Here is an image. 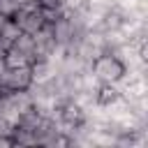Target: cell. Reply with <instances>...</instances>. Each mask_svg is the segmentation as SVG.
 <instances>
[{"label": "cell", "mask_w": 148, "mask_h": 148, "mask_svg": "<svg viewBox=\"0 0 148 148\" xmlns=\"http://www.w3.org/2000/svg\"><path fill=\"white\" fill-rule=\"evenodd\" d=\"M90 72L99 79V83H118L125 74V67L120 65V60L113 53L104 51L90 62Z\"/></svg>", "instance_id": "1"}, {"label": "cell", "mask_w": 148, "mask_h": 148, "mask_svg": "<svg viewBox=\"0 0 148 148\" xmlns=\"http://www.w3.org/2000/svg\"><path fill=\"white\" fill-rule=\"evenodd\" d=\"M14 23L18 25L21 32H28V35H35L42 25H46L44 16H42V9L39 7H30V9H18L14 16Z\"/></svg>", "instance_id": "2"}, {"label": "cell", "mask_w": 148, "mask_h": 148, "mask_svg": "<svg viewBox=\"0 0 148 148\" xmlns=\"http://www.w3.org/2000/svg\"><path fill=\"white\" fill-rule=\"evenodd\" d=\"M32 83V72H30V65L25 67H14V69H7L5 74V90H28Z\"/></svg>", "instance_id": "3"}, {"label": "cell", "mask_w": 148, "mask_h": 148, "mask_svg": "<svg viewBox=\"0 0 148 148\" xmlns=\"http://www.w3.org/2000/svg\"><path fill=\"white\" fill-rule=\"evenodd\" d=\"M49 28H51V35H53V42L58 44V46H62V49H67L72 42H74V28H72V23H69V18H67V14H62V16H58L53 23H49Z\"/></svg>", "instance_id": "4"}, {"label": "cell", "mask_w": 148, "mask_h": 148, "mask_svg": "<svg viewBox=\"0 0 148 148\" xmlns=\"http://www.w3.org/2000/svg\"><path fill=\"white\" fill-rule=\"evenodd\" d=\"M30 72H32V81H49L56 76V62L53 60H32Z\"/></svg>", "instance_id": "5"}, {"label": "cell", "mask_w": 148, "mask_h": 148, "mask_svg": "<svg viewBox=\"0 0 148 148\" xmlns=\"http://www.w3.org/2000/svg\"><path fill=\"white\" fill-rule=\"evenodd\" d=\"M2 60H5L7 69H14V67H25V65H30V56L21 53V51H18V49H14V46H9V49H7V53L2 56Z\"/></svg>", "instance_id": "6"}, {"label": "cell", "mask_w": 148, "mask_h": 148, "mask_svg": "<svg viewBox=\"0 0 148 148\" xmlns=\"http://www.w3.org/2000/svg\"><path fill=\"white\" fill-rule=\"evenodd\" d=\"M12 46H14V49H18L21 53L30 56V62H32V49H35V37H32V35L21 32V35H18V37L12 42Z\"/></svg>", "instance_id": "7"}, {"label": "cell", "mask_w": 148, "mask_h": 148, "mask_svg": "<svg viewBox=\"0 0 148 148\" xmlns=\"http://www.w3.org/2000/svg\"><path fill=\"white\" fill-rule=\"evenodd\" d=\"M18 35H21V30H18V25L14 23V18H5V21L0 23V37H5L7 42H14Z\"/></svg>", "instance_id": "8"}, {"label": "cell", "mask_w": 148, "mask_h": 148, "mask_svg": "<svg viewBox=\"0 0 148 148\" xmlns=\"http://www.w3.org/2000/svg\"><path fill=\"white\" fill-rule=\"evenodd\" d=\"M16 12H18L16 0H0V14H2L5 18H12Z\"/></svg>", "instance_id": "9"}, {"label": "cell", "mask_w": 148, "mask_h": 148, "mask_svg": "<svg viewBox=\"0 0 148 148\" xmlns=\"http://www.w3.org/2000/svg\"><path fill=\"white\" fill-rule=\"evenodd\" d=\"M16 5H18V9H30V7H39V2H37V0H16Z\"/></svg>", "instance_id": "10"}, {"label": "cell", "mask_w": 148, "mask_h": 148, "mask_svg": "<svg viewBox=\"0 0 148 148\" xmlns=\"http://www.w3.org/2000/svg\"><path fill=\"white\" fill-rule=\"evenodd\" d=\"M2 21H5V16H2V14H0V23H2Z\"/></svg>", "instance_id": "11"}]
</instances>
